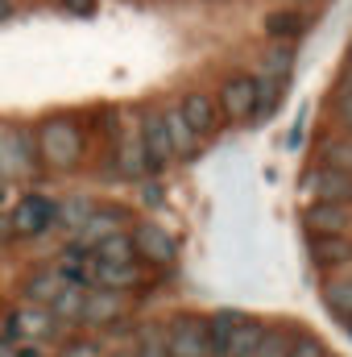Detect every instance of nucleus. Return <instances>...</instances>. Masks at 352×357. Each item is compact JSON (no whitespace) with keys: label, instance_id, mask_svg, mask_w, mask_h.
<instances>
[{"label":"nucleus","instance_id":"nucleus-37","mask_svg":"<svg viewBox=\"0 0 352 357\" xmlns=\"http://www.w3.org/2000/svg\"><path fill=\"white\" fill-rule=\"evenodd\" d=\"M145 204H162V191L158 187H145Z\"/></svg>","mask_w":352,"mask_h":357},{"label":"nucleus","instance_id":"nucleus-23","mask_svg":"<svg viewBox=\"0 0 352 357\" xmlns=\"http://www.w3.org/2000/svg\"><path fill=\"white\" fill-rule=\"evenodd\" d=\"M83 299H88V287H83V282H63V291H58L46 307H50L54 320H79Z\"/></svg>","mask_w":352,"mask_h":357},{"label":"nucleus","instance_id":"nucleus-8","mask_svg":"<svg viewBox=\"0 0 352 357\" xmlns=\"http://www.w3.org/2000/svg\"><path fill=\"white\" fill-rule=\"evenodd\" d=\"M307 258L323 270H340L352 262L349 233H307Z\"/></svg>","mask_w":352,"mask_h":357},{"label":"nucleus","instance_id":"nucleus-9","mask_svg":"<svg viewBox=\"0 0 352 357\" xmlns=\"http://www.w3.org/2000/svg\"><path fill=\"white\" fill-rule=\"evenodd\" d=\"M141 262H99L91 254L88 262V287H108V291H133L141 287Z\"/></svg>","mask_w":352,"mask_h":357},{"label":"nucleus","instance_id":"nucleus-19","mask_svg":"<svg viewBox=\"0 0 352 357\" xmlns=\"http://www.w3.org/2000/svg\"><path fill=\"white\" fill-rule=\"evenodd\" d=\"M315 167H336V171H344V175H352V137H319L315 142Z\"/></svg>","mask_w":352,"mask_h":357},{"label":"nucleus","instance_id":"nucleus-17","mask_svg":"<svg viewBox=\"0 0 352 357\" xmlns=\"http://www.w3.org/2000/svg\"><path fill=\"white\" fill-rule=\"evenodd\" d=\"M323 303H328V312L332 316H340L344 320V328L352 333V270H336L328 282H323Z\"/></svg>","mask_w":352,"mask_h":357},{"label":"nucleus","instance_id":"nucleus-31","mask_svg":"<svg viewBox=\"0 0 352 357\" xmlns=\"http://www.w3.org/2000/svg\"><path fill=\"white\" fill-rule=\"evenodd\" d=\"M133 357H170V354H166V337L158 333V324H150V328L137 337V349H133Z\"/></svg>","mask_w":352,"mask_h":357},{"label":"nucleus","instance_id":"nucleus-10","mask_svg":"<svg viewBox=\"0 0 352 357\" xmlns=\"http://www.w3.org/2000/svg\"><path fill=\"white\" fill-rule=\"evenodd\" d=\"M129 312V295L125 291H108V287H88V299H83V312L79 320L83 324H112Z\"/></svg>","mask_w":352,"mask_h":357},{"label":"nucleus","instance_id":"nucleus-29","mask_svg":"<svg viewBox=\"0 0 352 357\" xmlns=\"http://www.w3.org/2000/svg\"><path fill=\"white\" fill-rule=\"evenodd\" d=\"M290 337L294 333H286V328H265V337L257 341L253 357H286L290 354Z\"/></svg>","mask_w":352,"mask_h":357},{"label":"nucleus","instance_id":"nucleus-2","mask_svg":"<svg viewBox=\"0 0 352 357\" xmlns=\"http://www.w3.org/2000/svg\"><path fill=\"white\" fill-rule=\"evenodd\" d=\"M42 171L33 129L25 125H0V178H33Z\"/></svg>","mask_w":352,"mask_h":357},{"label":"nucleus","instance_id":"nucleus-14","mask_svg":"<svg viewBox=\"0 0 352 357\" xmlns=\"http://www.w3.org/2000/svg\"><path fill=\"white\" fill-rule=\"evenodd\" d=\"M129 225V208H116V204H104V208H91V216L83 220V229L75 233L83 245H95L99 237H108V233H120Z\"/></svg>","mask_w":352,"mask_h":357},{"label":"nucleus","instance_id":"nucleus-7","mask_svg":"<svg viewBox=\"0 0 352 357\" xmlns=\"http://www.w3.org/2000/svg\"><path fill=\"white\" fill-rule=\"evenodd\" d=\"M253 96H257V79L253 75H232V79H224L220 91H216V108H220L224 121L241 125V121L253 116Z\"/></svg>","mask_w":352,"mask_h":357},{"label":"nucleus","instance_id":"nucleus-12","mask_svg":"<svg viewBox=\"0 0 352 357\" xmlns=\"http://www.w3.org/2000/svg\"><path fill=\"white\" fill-rule=\"evenodd\" d=\"M50 328H54V316L42 303H25V307L8 312V337H17V341H42Z\"/></svg>","mask_w":352,"mask_h":357},{"label":"nucleus","instance_id":"nucleus-11","mask_svg":"<svg viewBox=\"0 0 352 357\" xmlns=\"http://www.w3.org/2000/svg\"><path fill=\"white\" fill-rule=\"evenodd\" d=\"M307 233H352V204H332V199H315L303 212Z\"/></svg>","mask_w":352,"mask_h":357},{"label":"nucleus","instance_id":"nucleus-27","mask_svg":"<svg viewBox=\"0 0 352 357\" xmlns=\"http://www.w3.org/2000/svg\"><path fill=\"white\" fill-rule=\"evenodd\" d=\"M91 204L88 195H67V199H58V225L63 229H71V233H79L83 229V220L91 216Z\"/></svg>","mask_w":352,"mask_h":357},{"label":"nucleus","instance_id":"nucleus-15","mask_svg":"<svg viewBox=\"0 0 352 357\" xmlns=\"http://www.w3.org/2000/svg\"><path fill=\"white\" fill-rule=\"evenodd\" d=\"M307 187H311V195H319V199L352 204V175L336 171V167H315V171L307 175Z\"/></svg>","mask_w":352,"mask_h":357},{"label":"nucleus","instance_id":"nucleus-3","mask_svg":"<svg viewBox=\"0 0 352 357\" xmlns=\"http://www.w3.org/2000/svg\"><path fill=\"white\" fill-rule=\"evenodd\" d=\"M8 225H13V237H42L58 225V199L54 195H42V191H29L17 199V208L8 212Z\"/></svg>","mask_w":352,"mask_h":357},{"label":"nucleus","instance_id":"nucleus-4","mask_svg":"<svg viewBox=\"0 0 352 357\" xmlns=\"http://www.w3.org/2000/svg\"><path fill=\"white\" fill-rule=\"evenodd\" d=\"M129 241H133V254H137V262H150V266H175L178 262V241L162 229V225H154V220H141V225H133V233H129Z\"/></svg>","mask_w":352,"mask_h":357},{"label":"nucleus","instance_id":"nucleus-13","mask_svg":"<svg viewBox=\"0 0 352 357\" xmlns=\"http://www.w3.org/2000/svg\"><path fill=\"white\" fill-rule=\"evenodd\" d=\"M178 112H182V121H186L199 137L216 133V125H220V108H216V100H211L207 91H186V96L178 100Z\"/></svg>","mask_w":352,"mask_h":357},{"label":"nucleus","instance_id":"nucleus-34","mask_svg":"<svg viewBox=\"0 0 352 357\" xmlns=\"http://www.w3.org/2000/svg\"><path fill=\"white\" fill-rule=\"evenodd\" d=\"M13 241V225H8V216H0V250Z\"/></svg>","mask_w":352,"mask_h":357},{"label":"nucleus","instance_id":"nucleus-28","mask_svg":"<svg viewBox=\"0 0 352 357\" xmlns=\"http://www.w3.org/2000/svg\"><path fill=\"white\" fill-rule=\"evenodd\" d=\"M298 29H303V21H298V13H290V8H278V13L265 17V33H269L273 42H290Z\"/></svg>","mask_w":352,"mask_h":357},{"label":"nucleus","instance_id":"nucleus-30","mask_svg":"<svg viewBox=\"0 0 352 357\" xmlns=\"http://www.w3.org/2000/svg\"><path fill=\"white\" fill-rule=\"evenodd\" d=\"M286 357H328V345H323L315 333L298 328V333L290 337V354H286Z\"/></svg>","mask_w":352,"mask_h":357},{"label":"nucleus","instance_id":"nucleus-21","mask_svg":"<svg viewBox=\"0 0 352 357\" xmlns=\"http://www.w3.org/2000/svg\"><path fill=\"white\" fill-rule=\"evenodd\" d=\"M241 316L245 312H237V307H220V312H211L203 324H207V345H211V357H224L228 349V337H232V328L241 324Z\"/></svg>","mask_w":352,"mask_h":357},{"label":"nucleus","instance_id":"nucleus-40","mask_svg":"<svg viewBox=\"0 0 352 357\" xmlns=\"http://www.w3.org/2000/svg\"><path fill=\"white\" fill-rule=\"evenodd\" d=\"M344 63H352V42H349V59H344Z\"/></svg>","mask_w":352,"mask_h":357},{"label":"nucleus","instance_id":"nucleus-25","mask_svg":"<svg viewBox=\"0 0 352 357\" xmlns=\"http://www.w3.org/2000/svg\"><path fill=\"white\" fill-rule=\"evenodd\" d=\"M294 59H298L294 42H273V46L265 50L262 75H273V79H290V71H294Z\"/></svg>","mask_w":352,"mask_h":357},{"label":"nucleus","instance_id":"nucleus-41","mask_svg":"<svg viewBox=\"0 0 352 357\" xmlns=\"http://www.w3.org/2000/svg\"><path fill=\"white\" fill-rule=\"evenodd\" d=\"M328 357H332V354H328Z\"/></svg>","mask_w":352,"mask_h":357},{"label":"nucleus","instance_id":"nucleus-18","mask_svg":"<svg viewBox=\"0 0 352 357\" xmlns=\"http://www.w3.org/2000/svg\"><path fill=\"white\" fill-rule=\"evenodd\" d=\"M63 282H67V278H63L54 266H42L21 282V295H25V303H42V307H46V303L63 291Z\"/></svg>","mask_w":352,"mask_h":357},{"label":"nucleus","instance_id":"nucleus-32","mask_svg":"<svg viewBox=\"0 0 352 357\" xmlns=\"http://www.w3.org/2000/svg\"><path fill=\"white\" fill-rule=\"evenodd\" d=\"M332 108H336V121H340L344 137H352V88L336 84V91H332Z\"/></svg>","mask_w":352,"mask_h":357},{"label":"nucleus","instance_id":"nucleus-22","mask_svg":"<svg viewBox=\"0 0 352 357\" xmlns=\"http://www.w3.org/2000/svg\"><path fill=\"white\" fill-rule=\"evenodd\" d=\"M265 337V324L262 320H253V316H241V324L232 328V337H228V349L224 357H253L257 349V341Z\"/></svg>","mask_w":352,"mask_h":357},{"label":"nucleus","instance_id":"nucleus-38","mask_svg":"<svg viewBox=\"0 0 352 357\" xmlns=\"http://www.w3.org/2000/svg\"><path fill=\"white\" fill-rule=\"evenodd\" d=\"M336 84H344V88H352V63H344V71H340V79Z\"/></svg>","mask_w":352,"mask_h":357},{"label":"nucleus","instance_id":"nucleus-36","mask_svg":"<svg viewBox=\"0 0 352 357\" xmlns=\"http://www.w3.org/2000/svg\"><path fill=\"white\" fill-rule=\"evenodd\" d=\"M13 8H17V0H0V21H8V17H13Z\"/></svg>","mask_w":352,"mask_h":357},{"label":"nucleus","instance_id":"nucleus-16","mask_svg":"<svg viewBox=\"0 0 352 357\" xmlns=\"http://www.w3.org/2000/svg\"><path fill=\"white\" fill-rule=\"evenodd\" d=\"M150 171H154V167H150V158H145V146H141L137 129L125 133V137H116V175L120 178H141V175H150Z\"/></svg>","mask_w":352,"mask_h":357},{"label":"nucleus","instance_id":"nucleus-24","mask_svg":"<svg viewBox=\"0 0 352 357\" xmlns=\"http://www.w3.org/2000/svg\"><path fill=\"white\" fill-rule=\"evenodd\" d=\"M282 91H286V79H273V75H262L257 79V96H253V116L249 121H265L278 112L282 104Z\"/></svg>","mask_w":352,"mask_h":357},{"label":"nucleus","instance_id":"nucleus-26","mask_svg":"<svg viewBox=\"0 0 352 357\" xmlns=\"http://www.w3.org/2000/svg\"><path fill=\"white\" fill-rule=\"evenodd\" d=\"M91 254H95L99 262H137L129 233H108V237H99V241L91 245Z\"/></svg>","mask_w":352,"mask_h":357},{"label":"nucleus","instance_id":"nucleus-20","mask_svg":"<svg viewBox=\"0 0 352 357\" xmlns=\"http://www.w3.org/2000/svg\"><path fill=\"white\" fill-rule=\"evenodd\" d=\"M162 116H166V133H170V146H175V158H191L195 150H199V133L182 121V112H178V104H170V108H162Z\"/></svg>","mask_w":352,"mask_h":357},{"label":"nucleus","instance_id":"nucleus-5","mask_svg":"<svg viewBox=\"0 0 352 357\" xmlns=\"http://www.w3.org/2000/svg\"><path fill=\"white\" fill-rule=\"evenodd\" d=\"M162 337H166V354L170 357H211L203 316H175Z\"/></svg>","mask_w":352,"mask_h":357},{"label":"nucleus","instance_id":"nucleus-35","mask_svg":"<svg viewBox=\"0 0 352 357\" xmlns=\"http://www.w3.org/2000/svg\"><path fill=\"white\" fill-rule=\"evenodd\" d=\"M17 357H46V354H42V349L29 341V345H21V349H17Z\"/></svg>","mask_w":352,"mask_h":357},{"label":"nucleus","instance_id":"nucleus-39","mask_svg":"<svg viewBox=\"0 0 352 357\" xmlns=\"http://www.w3.org/2000/svg\"><path fill=\"white\" fill-rule=\"evenodd\" d=\"M4 337H8V312L0 307V341H4Z\"/></svg>","mask_w":352,"mask_h":357},{"label":"nucleus","instance_id":"nucleus-1","mask_svg":"<svg viewBox=\"0 0 352 357\" xmlns=\"http://www.w3.org/2000/svg\"><path fill=\"white\" fill-rule=\"evenodd\" d=\"M33 142H38V158L50 171H75L88 150V129L75 112H54L33 129Z\"/></svg>","mask_w":352,"mask_h":357},{"label":"nucleus","instance_id":"nucleus-33","mask_svg":"<svg viewBox=\"0 0 352 357\" xmlns=\"http://www.w3.org/2000/svg\"><path fill=\"white\" fill-rule=\"evenodd\" d=\"M67 13H75V17H88L91 8H95V0H58Z\"/></svg>","mask_w":352,"mask_h":357},{"label":"nucleus","instance_id":"nucleus-6","mask_svg":"<svg viewBox=\"0 0 352 357\" xmlns=\"http://www.w3.org/2000/svg\"><path fill=\"white\" fill-rule=\"evenodd\" d=\"M137 137H141L145 158H150L154 171H162V167L175 162V146H170V133H166V116H162V108H145V112H141Z\"/></svg>","mask_w":352,"mask_h":357}]
</instances>
